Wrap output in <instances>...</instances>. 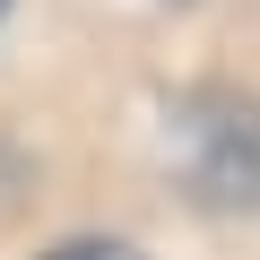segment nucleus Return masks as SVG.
Returning <instances> with one entry per match:
<instances>
[{"mask_svg":"<svg viewBox=\"0 0 260 260\" xmlns=\"http://www.w3.org/2000/svg\"><path fill=\"white\" fill-rule=\"evenodd\" d=\"M0 9H9V0H0Z\"/></svg>","mask_w":260,"mask_h":260,"instance_id":"obj_3","label":"nucleus"},{"mask_svg":"<svg viewBox=\"0 0 260 260\" xmlns=\"http://www.w3.org/2000/svg\"><path fill=\"white\" fill-rule=\"evenodd\" d=\"M191 191L217 208H260V104H225L191 139Z\"/></svg>","mask_w":260,"mask_h":260,"instance_id":"obj_1","label":"nucleus"},{"mask_svg":"<svg viewBox=\"0 0 260 260\" xmlns=\"http://www.w3.org/2000/svg\"><path fill=\"white\" fill-rule=\"evenodd\" d=\"M44 260H139L130 243H61V251H44Z\"/></svg>","mask_w":260,"mask_h":260,"instance_id":"obj_2","label":"nucleus"}]
</instances>
